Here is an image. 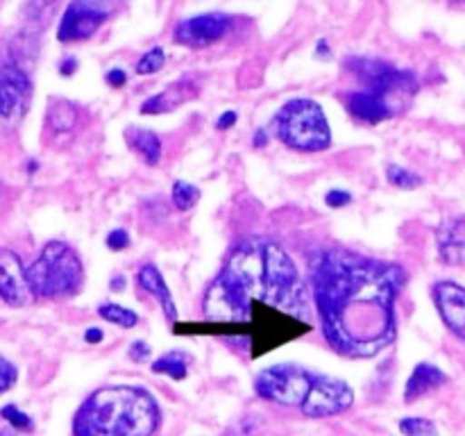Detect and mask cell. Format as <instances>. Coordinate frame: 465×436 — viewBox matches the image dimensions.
Masks as SVG:
<instances>
[{"mask_svg":"<svg viewBox=\"0 0 465 436\" xmlns=\"http://www.w3.org/2000/svg\"><path fill=\"white\" fill-rule=\"evenodd\" d=\"M312 284L322 332L336 352L366 359L393 343L402 268L354 253H321L312 259Z\"/></svg>","mask_w":465,"mask_h":436,"instance_id":"obj_1","label":"cell"},{"mask_svg":"<svg viewBox=\"0 0 465 436\" xmlns=\"http://www.w3.org/2000/svg\"><path fill=\"white\" fill-rule=\"evenodd\" d=\"M252 304H271L307 321V286L275 241H245L232 253L204 298L207 325L213 334H239Z\"/></svg>","mask_w":465,"mask_h":436,"instance_id":"obj_2","label":"cell"},{"mask_svg":"<svg viewBox=\"0 0 465 436\" xmlns=\"http://www.w3.org/2000/svg\"><path fill=\"white\" fill-rule=\"evenodd\" d=\"M162 421L157 400L139 386H104L91 393L73 421L75 436H153Z\"/></svg>","mask_w":465,"mask_h":436,"instance_id":"obj_3","label":"cell"},{"mask_svg":"<svg viewBox=\"0 0 465 436\" xmlns=\"http://www.w3.org/2000/svg\"><path fill=\"white\" fill-rule=\"evenodd\" d=\"M345 68L361 82V89L343 95L348 112L357 121L377 125L402 112L418 91L411 73L398 71L391 64L371 57H350Z\"/></svg>","mask_w":465,"mask_h":436,"instance_id":"obj_4","label":"cell"},{"mask_svg":"<svg viewBox=\"0 0 465 436\" xmlns=\"http://www.w3.org/2000/svg\"><path fill=\"white\" fill-rule=\"evenodd\" d=\"M27 282L35 298H68L82 289L84 268L71 245L64 241H50L36 262L27 268Z\"/></svg>","mask_w":465,"mask_h":436,"instance_id":"obj_5","label":"cell"},{"mask_svg":"<svg viewBox=\"0 0 465 436\" xmlns=\"http://www.w3.org/2000/svg\"><path fill=\"white\" fill-rule=\"evenodd\" d=\"M272 127L282 144L300 153H318L331 144L330 123L316 100L295 98L286 103L272 121Z\"/></svg>","mask_w":465,"mask_h":436,"instance_id":"obj_6","label":"cell"},{"mask_svg":"<svg viewBox=\"0 0 465 436\" xmlns=\"http://www.w3.org/2000/svg\"><path fill=\"white\" fill-rule=\"evenodd\" d=\"M312 384L313 375L307 368L298 366V363H275L259 372L254 380V391L271 402L302 407Z\"/></svg>","mask_w":465,"mask_h":436,"instance_id":"obj_7","label":"cell"},{"mask_svg":"<svg viewBox=\"0 0 465 436\" xmlns=\"http://www.w3.org/2000/svg\"><path fill=\"white\" fill-rule=\"evenodd\" d=\"M354 393L343 380L327 375H313L307 400L302 402V413L309 418H330L352 407Z\"/></svg>","mask_w":465,"mask_h":436,"instance_id":"obj_8","label":"cell"},{"mask_svg":"<svg viewBox=\"0 0 465 436\" xmlns=\"http://www.w3.org/2000/svg\"><path fill=\"white\" fill-rule=\"evenodd\" d=\"M109 12L100 0H71L59 23V41H82L98 32V27L107 21Z\"/></svg>","mask_w":465,"mask_h":436,"instance_id":"obj_9","label":"cell"},{"mask_svg":"<svg viewBox=\"0 0 465 436\" xmlns=\"http://www.w3.org/2000/svg\"><path fill=\"white\" fill-rule=\"evenodd\" d=\"M232 21L225 14H200L184 18L175 27V41L189 48H207L227 35Z\"/></svg>","mask_w":465,"mask_h":436,"instance_id":"obj_10","label":"cell"},{"mask_svg":"<svg viewBox=\"0 0 465 436\" xmlns=\"http://www.w3.org/2000/svg\"><path fill=\"white\" fill-rule=\"evenodd\" d=\"M32 82L27 73L16 64H7L0 73V121H18L25 112Z\"/></svg>","mask_w":465,"mask_h":436,"instance_id":"obj_11","label":"cell"},{"mask_svg":"<svg viewBox=\"0 0 465 436\" xmlns=\"http://www.w3.org/2000/svg\"><path fill=\"white\" fill-rule=\"evenodd\" d=\"M35 293L27 282V271L23 268L16 253L0 248V300L12 307H25L32 302Z\"/></svg>","mask_w":465,"mask_h":436,"instance_id":"obj_12","label":"cell"},{"mask_svg":"<svg viewBox=\"0 0 465 436\" xmlns=\"http://www.w3.org/2000/svg\"><path fill=\"white\" fill-rule=\"evenodd\" d=\"M434 300L445 325L465 341V286L457 282H439L434 286Z\"/></svg>","mask_w":465,"mask_h":436,"instance_id":"obj_13","label":"cell"},{"mask_svg":"<svg viewBox=\"0 0 465 436\" xmlns=\"http://www.w3.org/2000/svg\"><path fill=\"white\" fill-rule=\"evenodd\" d=\"M439 257L443 263L457 266L465 257V216L448 218L436 232Z\"/></svg>","mask_w":465,"mask_h":436,"instance_id":"obj_14","label":"cell"},{"mask_svg":"<svg viewBox=\"0 0 465 436\" xmlns=\"http://www.w3.org/2000/svg\"><path fill=\"white\" fill-rule=\"evenodd\" d=\"M195 95H198V84H195L191 77H184V80L175 82V84H171L166 91H162V94L145 100V103L141 104V114L173 112V109L189 103V100L195 98Z\"/></svg>","mask_w":465,"mask_h":436,"instance_id":"obj_15","label":"cell"},{"mask_svg":"<svg viewBox=\"0 0 465 436\" xmlns=\"http://www.w3.org/2000/svg\"><path fill=\"white\" fill-rule=\"evenodd\" d=\"M136 282H139L141 291L150 293L159 304H162V309H163V313H166L168 321H175V316H177L175 300H173L171 291H168V286H166V282H163L159 268L154 266V263H145V266H141L139 272H136Z\"/></svg>","mask_w":465,"mask_h":436,"instance_id":"obj_16","label":"cell"},{"mask_svg":"<svg viewBox=\"0 0 465 436\" xmlns=\"http://www.w3.org/2000/svg\"><path fill=\"white\" fill-rule=\"evenodd\" d=\"M445 382H448V375H445L439 366L422 362L418 363L416 371L409 377L407 389H404V398H407V402H413V400L422 398V395L431 393V391H436L439 386H443Z\"/></svg>","mask_w":465,"mask_h":436,"instance_id":"obj_17","label":"cell"},{"mask_svg":"<svg viewBox=\"0 0 465 436\" xmlns=\"http://www.w3.org/2000/svg\"><path fill=\"white\" fill-rule=\"evenodd\" d=\"M125 141L130 144V148L134 150V153H139L141 157L150 164V166H154V164L159 162V157H162V141H159V136L154 134L153 130L130 125L125 130Z\"/></svg>","mask_w":465,"mask_h":436,"instance_id":"obj_18","label":"cell"},{"mask_svg":"<svg viewBox=\"0 0 465 436\" xmlns=\"http://www.w3.org/2000/svg\"><path fill=\"white\" fill-rule=\"evenodd\" d=\"M189 363L191 357L186 352H180V350H173V352L163 354L157 362L153 363L154 372H162V375H168L171 380L180 382L189 375Z\"/></svg>","mask_w":465,"mask_h":436,"instance_id":"obj_19","label":"cell"},{"mask_svg":"<svg viewBox=\"0 0 465 436\" xmlns=\"http://www.w3.org/2000/svg\"><path fill=\"white\" fill-rule=\"evenodd\" d=\"M77 123V109L73 107L68 100H54L50 104L48 112V125L50 130L62 134V132H71Z\"/></svg>","mask_w":465,"mask_h":436,"instance_id":"obj_20","label":"cell"},{"mask_svg":"<svg viewBox=\"0 0 465 436\" xmlns=\"http://www.w3.org/2000/svg\"><path fill=\"white\" fill-rule=\"evenodd\" d=\"M98 313L100 318H104V321L114 322V325L118 327H134L136 322H139V316H136L132 309L121 307V304H114V302L100 304Z\"/></svg>","mask_w":465,"mask_h":436,"instance_id":"obj_21","label":"cell"},{"mask_svg":"<svg viewBox=\"0 0 465 436\" xmlns=\"http://www.w3.org/2000/svg\"><path fill=\"white\" fill-rule=\"evenodd\" d=\"M198 200H200V189L191 184V182L177 180L175 184H173V204H175L180 212H189V209H193L195 204H198Z\"/></svg>","mask_w":465,"mask_h":436,"instance_id":"obj_22","label":"cell"},{"mask_svg":"<svg viewBox=\"0 0 465 436\" xmlns=\"http://www.w3.org/2000/svg\"><path fill=\"white\" fill-rule=\"evenodd\" d=\"M400 431L404 436H436V425L430 418L409 416L400 421Z\"/></svg>","mask_w":465,"mask_h":436,"instance_id":"obj_23","label":"cell"},{"mask_svg":"<svg viewBox=\"0 0 465 436\" xmlns=\"http://www.w3.org/2000/svg\"><path fill=\"white\" fill-rule=\"evenodd\" d=\"M386 177H389L391 184L400 186V189H416V186L422 184V180L416 173H411L404 166H398V164H391V166L386 168Z\"/></svg>","mask_w":465,"mask_h":436,"instance_id":"obj_24","label":"cell"},{"mask_svg":"<svg viewBox=\"0 0 465 436\" xmlns=\"http://www.w3.org/2000/svg\"><path fill=\"white\" fill-rule=\"evenodd\" d=\"M54 5H57V0H27L25 7H23V14H25L27 21L45 23L50 12L54 9Z\"/></svg>","mask_w":465,"mask_h":436,"instance_id":"obj_25","label":"cell"},{"mask_svg":"<svg viewBox=\"0 0 465 436\" xmlns=\"http://www.w3.org/2000/svg\"><path fill=\"white\" fill-rule=\"evenodd\" d=\"M163 64H166V53H163V48H153L150 53H145L143 57L139 59L136 73H139V75H153V73H157Z\"/></svg>","mask_w":465,"mask_h":436,"instance_id":"obj_26","label":"cell"},{"mask_svg":"<svg viewBox=\"0 0 465 436\" xmlns=\"http://www.w3.org/2000/svg\"><path fill=\"white\" fill-rule=\"evenodd\" d=\"M0 416H3L5 421L9 422V425L16 427V430H21V431H30L32 430L30 416H27V413H23L21 409L14 407V404H7V407H3Z\"/></svg>","mask_w":465,"mask_h":436,"instance_id":"obj_27","label":"cell"},{"mask_svg":"<svg viewBox=\"0 0 465 436\" xmlns=\"http://www.w3.org/2000/svg\"><path fill=\"white\" fill-rule=\"evenodd\" d=\"M14 382H16V368H14L7 359L0 357V395L7 389H12Z\"/></svg>","mask_w":465,"mask_h":436,"instance_id":"obj_28","label":"cell"},{"mask_svg":"<svg viewBox=\"0 0 465 436\" xmlns=\"http://www.w3.org/2000/svg\"><path fill=\"white\" fill-rule=\"evenodd\" d=\"M127 245H130V234L125 230H114L107 234V248L114 253H121Z\"/></svg>","mask_w":465,"mask_h":436,"instance_id":"obj_29","label":"cell"},{"mask_svg":"<svg viewBox=\"0 0 465 436\" xmlns=\"http://www.w3.org/2000/svg\"><path fill=\"white\" fill-rule=\"evenodd\" d=\"M325 203L327 207H345V204L352 203V193H348V191H341V189H331L330 193L325 195Z\"/></svg>","mask_w":465,"mask_h":436,"instance_id":"obj_30","label":"cell"},{"mask_svg":"<svg viewBox=\"0 0 465 436\" xmlns=\"http://www.w3.org/2000/svg\"><path fill=\"white\" fill-rule=\"evenodd\" d=\"M127 354H130L132 362L143 363L145 359L150 357V345L145 343V341H134V343L130 345V350H127Z\"/></svg>","mask_w":465,"mask_h":436,"instance_id":"obj_31","label":"cell"},{"mask_svg":"<svg viewBox=\"0 0 465 436\" xmlns=\"http://www.w3.org/2000/svg\"><path fill=\"white\" fill-rule=\"evenodd\" d=\"M107 82L112 86H123L127 82L125 71H121V68H114V71H109L107 73Z\"/></svg>","mask_w":465,"mask_h":436,"instance_id":"obj_32","label":"cell"},{"mask_svg":"<svg viewBox=\"0 0 465 436\" xmlns=\"http://www.w3.org/2000/svg\"><path fill=\"white\" fill-rule=\"evenodd\" d=\"M236 123V112H225V114H221V118H218L216 121V127L218 130H227V127H232Z\"/></svg>","mask_w":465,"mask_h":436,"instance_id":"obj_33","label":"cell"},{"mask_svg":"<svg viewBox=\"0 0 465 436\" xmlns=\"http://www.w3.org/2000/svg\"><path fill=\"white\" fill-rule=\"evenodd\" d=\"M84 341L86 343H100V341H103V332H100L98 327H89V330L84 332Z\"/></svg>","mask_w":465,"mask_h":436,"instance_id":"obj_34","label":"cell"},{"mask_svg":"<svg viewBox=\"0 0 465 436\" xmlns=\"http://www.w3.org/2000/svg\"><path fill=\"white\" fill-rule=\"evenodd\" d=\"M77 68V62L75 59H64L62 66H59V71H62V75H73Z\"/></svg>","mask_w":465,"mask_h":436,"instance_id":"obj_35","label":"cell"},{"mask_svg":"<svg viewBox=\"0 0 465 436\" xmlns=\"http://www.w3.org/2000/svg\"><path fill=\"white\" fill-rule=\"evenodd\" d=\"M254 144H257V145L266 144V134H263V130L257 132V139H254Z\"/></svg>","mask_w":465,"mask_h":436,"instance_id":"obj_36","label":"cell"},{"mask_svg":"<svg viewBox=\"0 0 465 436\" xmlns=\"http://www.w3.org/2000/svg\"><path fill=\"white\" fill-rule=\"evenodd\" d=\"M112 284H114V289H118V286H121V284H125V280H121V277H116V280H114Z\"/></svg>","mask_w":465,"mask_h":436,"instance_id":"obj_37","label":"cell"},{"mask_svg":"<svg viewBox=\"0 0 465 436\" xmlns=\"http://www.w3.org/2000/svg\"><path fill=\"white\" fill-rule=\"evenodd\" d=\"M0 436H14L12 430H0Z\"/></svg>","mask_w":465,"mask_h":436,"instance_id":"obj_38","label":"cell"}]
</instances>
